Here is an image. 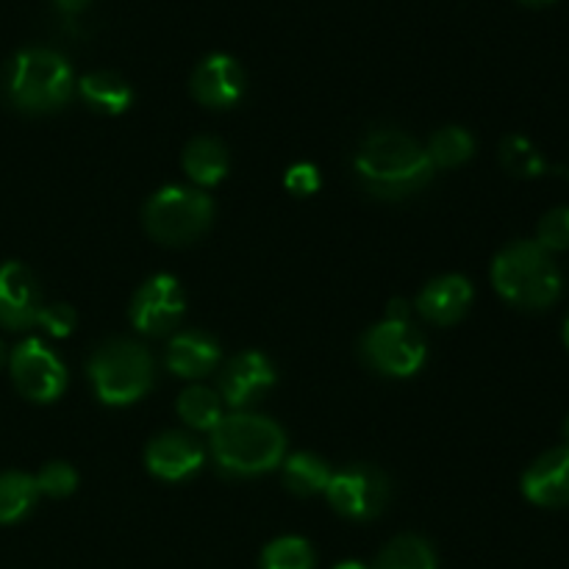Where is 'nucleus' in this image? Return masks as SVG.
<instances>
[{
    "instance_id": "bb28decb",
    "label": "nucleus",
    "mask_w": 569,
    "mask_h": 569,
    "mask_svg": "<svg viewBox=\"0 0 569 569\" xmlns=\"http://www.w3.org/2000/svg\"><path fill=\"white\" fill-rule=\"evenodd\" d=\"M537 244L548 253L569 250V206H559L539 220Z\"/></svg>"
},
{
    "instance_id": "0eeeda50",
    "label": "nucleus",
    "mask_w": 569,
    "mask_h": 569,
    "mask_svg": "<svg viewBox=\"0 0 569 569\" xmlns=\"http://www.w3.org/2000/svg\"><path fill=\"white\" fill-rule=\"evenodd\" d=\"M361 353L383 376L409 378L426 361V339L411 320H383L365 333Z\"/></svg>"
},
{
    "instance_id": "cd10ccee",
    "label": "nucleus",
    "mask_w": 569,
    "mask_h": 569,
    "mask_svg": "<svg viewBox=\"0 0 569 569\" xmlns=\"http://www.w3.org/2000/svg\"><path fill=\"white\" fill-rule=\"evenodd\" d=\"M78 476L70 465L64 461H53V465H44V470L37 476V489L48 498H67V495L76 492Z\"/></svg>"
},
{
    "instance_id": "9d476101",
    "label": "nucleus",
    "mask_w": 569,
    "mask_h": 569,
    "mask_svg": "<svg viewBox=\"0 0 569 569\" xmlns=\"http://www.w3.org/2000/svg\"><path fill=\"white\" fill-rule=\"evenodd\" d=\"M183 300L181 283L172 276H153L148 283H142L131 303V322L137 331L142 333H159L172 331L183 317Z\"/></svg>"
},
{
    "instance_id": "423d86ee",
    "label": "nucleus",
    "mask_w": 569,
    "mask_h": 569,
    "mask_svg": "<svg viewBox=\"0 0 569 569\" xmlns=\"http://www.w3.org/2000/svg\"><path fill=\"white\" fill-rule=\"evenodd\" d=\"M214 217L206 192L189 187H164L144 206V228L161 244H189L203 237Z\"/></svg>"
},
{
    "instance_id": "4468645a",
    "label": "nucleus",
    "mask_w": 569,
    "mask_h": 569,
    "mask_svg": "<svg viewBox=\"0 0 569 569\" xmlns=\"http://www.w3.org/2000/svg\"><path fill=\"white\" fill-rule=\"evenodd\" d=\"M242 70L226 53L209 56L192 76V94L209 109H228L242 98Z\"/></svg>"
},
{
    "instance_id": "473e14b6",
    "label": "nucleus",
    "mask_w": 569,
    "mask_h": 569,
    "mask_svg": "<svg viewBox=\"0 0 569 569\" xmlns=\"http://www.w3.org/2000/svg\"><path fill=\"white\" fill-rule=\"evenodd\" d=\"M333 569H370V567H365L361 561H342V565H337Z\"/></svg>"
},
{
    "instance_id": "f03ea898",
    "label": "nucleus",
    "mask_w": 569,
    "mask_h": 569,
    "mask_svg": "<svg viewBox=\"0 0 569 569\" xmlns=\"http://www.w3.org/2000/svg\"><path fill=\"white\" fill-rule=\"evenodd\" d=\"M287 437L267 417L231 415L222 417L211 431V453L217 465L231 476H261L281 465Z\"/></svg>"
},
{
    "instance_id": "a878e982",
    "label": "nucleus",
    "mask_w": 569,
    "mask_h": 569,
    "mask_svg": "<svg viewBox=\"0 0 569 569\" xmlns=\"http://www.w3.org/2000/svg\"><path fill=\"white\" fill-rule=\"evenodd\" d=\"M261 569H315L311 545L300 537H281L261 553Z\"/></svg>"
},
{
    "instance_id": "9b49d317",
    "label": "nucleus",
    "mask_w": 569,
    "mask_h": 569,
    "mask_svg": "<svg viewBox=\"0 0 569 569\" xmlns=\"http://www.w3.org/2000/svg\"><path fill=\"white\" fill-rule=\"evenodd\" d=\"M39 311H42V292L33 272L20 261H6L0 267V326L26 331L37 326Z\"/></svg>"
},
{
    "instance_id": "2eb2a0df",
    "label": "nucleus",
    "mask_w": 569,
    "mask_h": 569,
    "mask_svg": "<svg viewBox=\"0 0 569 569\" xmlns=\"http://www.w3.org/2000/svg\"><path fill=\"white\" fill-rule=\"evenodd\" d=\"M472 298L476 292L465 276H442L433 278L422 289V295L417 298V311L433 326H453L470 311Z\"/></svg>"
},
{
    "instance_id": "b1692460",
    "label": "nucleus",
    "mask_w": 569,
    "mask_h": 569,
    "mask_svg": "<svg viewBox=\"0 0 569 569\" xmlns=\"http://www.w3.org/2000/svg\"><path fill=\"white\" fill-rule=\"evenodd\" d=\"M428 159L433 167H459L476 153V142H472L470 133L465 128H442L439 133H433L431 144H428Z\"/></svg>"
},
{
    "instance_id": "393cba45",
    "label": "nucleus",
    "mask_w": 569,
    "mask_h": 569,
    "mask_svg": "<svg viewBox=\"0 0 569 569\" xmlns=\"http://www.w3.org/2000/svg\"><path fill=\"white\" fill-rule=\"evenodd\" d=\"M500 161L517 178H539L548 170L542 153L533 148L531 139L520 137V133H511V137L503 139V144H500Z\"/></svg>"
},
{
    "instance_id": "f3484780",
    "label": "nucleus",
    "mask_w": 569,
    "mask_h": 569,
    "mask_svg": "<svg viewBox=\"0 0 569 569\" xmlns=\"http://www.w3.org/2000/svg\"><path fill=\"white\" fill-rule=\"evenodd\" d=\"M220 361V345L206 333H181L167 345V367L181 378H203Z\"/></svg>"
},
{
    "instance_id": "f8f14e48",
    "label": "nucleus",
    "mask_w": 569,
    "mask_h": 569,
    "mask_svg": "<svg viewBox=\"0 0 569 569\" xmlns=\"http://www.w3.org/2000/svg\"><path fill=\"white\" fill-rule=\"evenodd\" d=\"M522 495L545 509L569 503V442L539 456L522 476Z\"/></svg>"
},
{
    "instance_id": "c9c22d12",
    "label": "nucleus",
    "mask_w": 569,
    "mask_h": 569,
    "mask_svg": "<svg viewBox=\"0 0 569 569\" xmlns=\"http://www.w3.org/2000/svg\"><path fill=\"white\" fill-rule=\"evenodd\" d=\"M565 345H567V350H569V320H567V326H565Z\"/></svg>"
},
{
    "instance_id": "2f4dec72",
    "label": "nucleus",
    "mask_w": 569,
    "mask_h": 569,
    "mask_svg": "<svg viewBox=\"0 0 569 569\" xmlns=\"http://www.w3.org/2000/svg\"><path fill=\"white\" fill-rule=\"evenodd\" d=\"M56 9L64 11V14H78V11H83L89 6V0H53Z\"/></svg>"
},
{
    "instance_id": "dca6fc26",
    "label": "nucleus",
    "mask_w": 569,
    "mask_h": 569,
    "mask_svg": "<svg viewBox=\"0 0 569 569\" xmlns=\"http://www.w3.org/2000/svg\"><path fill=\"white\" fill-rule=\"evenodd\" d=\"M144 465L161 481H183L203 465V450L183 433H161L148 445Z\"/></svg>"
},
{
    "instance_id": "5701e85b",
    "label": "nucleus",
    "mask_w": 569,
    "mask_h": 569,
    "mask_svg": "<svg viewBox=\"0 0 569 569\" xmlns=\"http://www.w3.org/2000/svg\"><path fill=\"white\" fill-rule=\"evenodd\" d=\"M178 415L187 426L198 428V431H214L222 420V406L211 389L189 387L178 398Z\"/></svg>"
},
{
    "instance_id": "6ab92c4d",
    "label": "nucleus",
    "mask_w": 569,
    "mask_h": 569,
    "mask_svg": "<svg viewBox=\"0 0 569 569\" xmlns=\"http://www.w3.org/2000/svg\"><path fill=\"white\" fill-rule=\"evenodd\" d=\"M78 92L92 109L106 111V114H122L131 106V87L114 72H89L78 83Z\"/></svg>"
},
{
    "instance_id": "a211bd4d",
    "label": "nucleus",
    "mask_w": 569,
    "mask_h": 569,
    "mask_svg": "<svg viewBox=\"0 0 569 569\" xmlns=\"http://www.w3.org/2000/svg\"><path fill=\"white\" fill-rule=\"evenodd\" d=\"M183 170L200 187H214L228 172V150L220 139L198 137L183 150Z\"/></svg>"
},
{
    "instance_id": "aec40b11",
    "label": "nucleus",
    "mask_w": 569,
    "mask_h": 569,
    "mask_svg": "<svg viewBox=\"0 0 569 569\" xmlns=\"http://www.w3.org/2000/svg\"><path fill=\"white\" fill-rule=\"evenodd\" d=\"M331 476L333 472L328 470L326 461L315 453H295L283 465V483L289 492L300 495V498H315V495L326 492Z\"/></svg>"
},
{
    "instance_id": "20e7f679",
    "label": "nucleus",
    "mask_w": 569,
    "mask_h": 569,
    "mask_svg": "<svg viewBox=\"0 0 569 569\" xmlns=\"http://www.w3.org/2000/svg\"><path fill=\"white\" fill-rule=\"evenodd\" d=\"M6 98L22 111H53L70 100L76 81L59 53L42 48L20 50L3 76Z\"/></svg>"
},
{
    "instance_id": "4be33fe9",
    "label": "nucleus",
    "mask_w": 569,
    "mask_h": 569,
    "mask_svg": "<svg viewBox=\"0 0 569 569\" xmlns=\"http://www.w3.org/2000/svg\"><path fill=\"white\" fill-rule=\"evenodd\" d=\"M372 569H437V556L426 539L406 533L378 553Z\"/></svg>"
},
{
    "instance_id": "1a4fd4ad",
    "label": "nucleus",
    "mask_w": 569,
    "mask_h": 569,
    "mask_svg": "<svg viewBox=\"0 0 569 569\" xmlns=\"http://www.w3.org/2000/svg\"><path fill=\"white\" fill-rule=\"evenodd\" d=\"M11 378L33 403H53L67 387V370L39 339H26L11 353Z\"/></svg>"
},
{
    "instance_id": "f257e3e1",
    "label": "nucleus",
    "mask_w": 569,
    "mask_h": 569,
    "mask_svg": "<svg viewBox=\"0 0 569 569\" xmlns=\"http://www.w3.org/2000/svg\"><path fill=\"white\" fill-rule=\"evenodd\" d=\"M356 172L372 194L387 200L420 192L433 176L426 150L403 131H376L356 153Z\"/></svg>"
},
{
    "instance_id": "c85d7f7f",
    "label": "nucleus",
    "mask_w": 569,
    "mask_h": 569,
    "mask_svg": "<svg viewBox=\"0 0 569 569\" xmlns=\"http://www.w3.org/2000/svg\"><path fill=\"white\" fill-rule=\"evenodd\" d=\"M78 317L70 306H42L37 326H42L44 331L53 333V337H70Z\"/></svg>"
},
{
    "instance_id": "7c9ffc66",
    "label": "nucleus",
    "mask_w": 569,
    "mask_h": 569,
    "mask_svg": "<svg viewBox=\"0 0 569 569\" xmlns=\"http://www.w3.org/2000/svg\"><path fill=\"white\" fill-rule=\"evenodd\" d=\"M387 320H411V306L406 300H392L387 311Z\"/></svg>"
},
{
    "instance_id": "6e6552de",
    "label": "nucleus",
    "mask_w": 569,
    "mask_h": 569,
    "mask_svg": "<svg viewBox=\"0 0 569 569\" xmlns=\"http://www.w3.org/2000/svg\"><path fill=\"white\" fill-rule=\"evenodd\" d=\"M328 503L348 520H372L389 500V481L376 467L356 465L333 472L326 487Z\"/></svg>"
},
{
    "instance_id": "f704fd0d",
    "label": "nucleus",
    "mask_w": 569,
    "mask_h": 569,
    "mask_svg": "<svg viewBox=\"0 0 569 569\" xmlns=\"http://www.w3.org/2000/svg\"><path fill=\"white\" fill-rule=\"evenodd\" d=\"M6 365V348H3V342H0V367Z\"/></svg>"
},
{
    "instance_id": "39448f33",
    "label": "nucleus",
    "mask_w": 569,
    "mask_h": 569,
    "mask_svg": "<svg viewBox=\"0 0 569 569\" xmlns=\"http://www.w3.org/2000/svg\"><path fill=\"white\" fill-rule=\"evenodd\" d=\"M89 378L103 403L128 406L153 383V359L133 339H109L89 359Z\"/></svg>"
},
{
    "instance_id": "7ed1b4c3",
    "label": "nucleus",
    "mask_w": 569,
    "mask_h": 569,
    "mask_svg": "<svg viewBox=\"0 0 569 569\" xmlns=\"http://www.w3.org/2000/svg\"><path fill=\"white\" fill-rule=\"evenodd\" d=\"M492 283L500 298L520 309H548L565 287L553 256L526 239L500 250L492 264Z\"/></svg>"
},
{
    "instance_id": "ddd939ff",
    "label": "nucleus",
    "mask_w": 569,
    "mask_h": 569,
    "mask_svg": "<svg viewBox=\"0 0 569 569\" xmlns=\"http://www.w3.org/2000/svg\"><path fill=\"white\" fill-rule=\"evenodd\" d=\"M272 383H276V367H272V361L267 359L264 353H256V350H248V353L228 361L220 378L222 398H226V403L233 406V409L250 406L259 395H264Z\"/></svg>"
},
{
    "instance_id": "72a5a7b5",
    "label": "nucleus",
    "mask_w": 569,
    "mask_h": 569,
    "mask_svg": "<svg viewBox=\"0 0 569 569\" xmlns=\"http://www.w3.org/2000/svg\"><path fill=\"white\" fill-rule=\"evenodd\" d=\"M520 3H526V6H550V3H556V0H520Z\"/></svg>"
},
{
    "instance_id": "412c9836",
    "label": "nucleus",
    "mask_w": 569,
    "mask_h": 569,
    "mask_svg": "<svg viewBox=\"0 0 569 569\" xmlns=\"http://www.w3.org/2000/svg\"><path fill=\"white\" fill-rule=\"evenodd\" d=\"M37 478L26 472H3L0 476V526L20 522L37 503Z\"/></svg>"
},
{
    "instance_id": "c756f323",
    "label": "nucleus",
    "mask_w": 569,
    "mask_h": 569,
    "mask_svg": "<svg viewBox=\"0 0 569 569\" xmlns=\"http://www.w3.org/2000/svg\"><path fill=\"white\" fill-rule=\"evenodd\" d=\"M283 183H287L289 192L298 194V198H309V194H315L317 189H320V172H317L315 164L300 161V164L289 167Z\"/></svg>"
},
{
    "instance_id": "e433bc0d",
    "label": "nucleus",
    "mask_w": 569,
    "mask_h": 569,
    "mask_svg": "<svg viewBox=\"0 0 569 569\" xmlns=\"http://www.w3.org/2000/svg\"><path fill=\"white\" fill-rule=\"evenodd\" d=\"M565 442H569V420H567V426H565Z\"/></svg>"
}]
</instances>
